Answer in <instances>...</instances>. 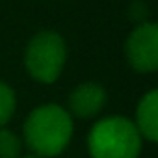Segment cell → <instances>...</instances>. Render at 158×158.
<instances>
[{"label": "cell", "instance_id": "obj_1", "mask_svg": "<svg viewBox=\"0 0 158 158\" xmlns=\"http://www.w3.org/2000/svg\"><path fill=\"white\" fill-rule=\"evenodd\" d=\"M73 138V115L60 104H43L30 112L24 123V141L41 158L65 151Z\"/></svg>", "mask_w": 158, "mask_h": 158}, {"label": "cell", "instance_id": "obj_2", "mask_svg": "<svg viewBox=\"0 0 158 158\" xmlns=\"http://www.w3.org/2000/svg\"><path fill=\"white\" fill-rule=\"evenodd\" d=\"M141 139L143 138L130 119L114 115L93 125L88 147L91 158H138Z\"/></svg>", "mask_w": 158, "mask_h": 158}, {"label": "cell", "instance_id": "obj_3", "mask_svg": "<svg viewBox=\"0 0 158 158\" xmlns=\"http://www.w3.org/2000/svg\"><path fill=\"white\" fill-rule=\"evenodd\" d=\"M67 60V47L58 32L45 30L35 34L24 52V65L34 80L41 84L56 82Z\"/></svg>", "mask_w": 158, "mask_h": 158}, {"label": "cell", "instance_id": "obj_4", "mask_svg": "<svg viewBox=\"0 0 158 158\" xmlns=\"http://www.w3.org/2000/svg\"><path fill=\"white\" fill-rule=\"evenodd\" d=\"M125 56L136 73H154L158 69V26L138 24L125 43Z\"/></svg>", "mask_w": 158, "mask_h": 158}, {"label": "cell", "instance_id": "obj_5", "mask_svg": "<svg viewBox=\"0 0 158 158\" xmlns=\"http://www.w3.org/2000/svg\"><path fill=\"white\" fill-rule=\"evenodd\" d=\"M106 104V91L97 82H84L78 84L69 95V110L71 115L89 119L101 114Z\"/></svg>", "mask_w": 158, "mask_h": 158}, {"label": "cell", "instance_id": "obj_6", "mask_svg": "<svg viewBox=\"0 0 158 158\" xmlns=\"http://www.w3.org/2000/svg\"><path fill=\"white\" fill-rule=\"evenodd\" d=\"M139 136L156 141L158 139V91L152 89L147 95L141 97L138 108H136V123Z\"/></svg>", "mask_w": 158, "mask_h": 158}, {"label": "cell", "instance_id": "obj_7", "mask_svg": "<svg viewBox=\"0 0 158 158\" xmlns=\"http://www.w3.org/2000/svg\"><path fill=\"white\" fill-rule=\"evenodd\" d=\"M15 106H17L15 91L6 82L0 80V128H4L8 125V121L13 117Z\"/></svg>", "mask_w": 158, "mask_h": 158}, {"label": "cell", "instance_id": "obj_8", "mask_svg": "<svg viewBox=\"0 0 158 158\" xmlns=\"http://www.w3.org/2000/svg\"><path fill=\"white\" fill-rule=\"evenodd\" d=\"M23 141L11 130L0 128V158H21Z\"/></svg>", "mask_w": 158, "mask_h": 158}, {"label": "cell", "instance_id": "obj_9", "mask_svg": "<svg viewBox=\"0 0 158 158\" xmlns=\"http://www.w3.org/2000/svg\"><path fill=\"white\" fill-rule=\"evenodd\" d=\"M24 158H41V156H37V154H32V156H24Z\"/></svg>", "mask_w": 158, "mask_h": 158}]
</instances>
